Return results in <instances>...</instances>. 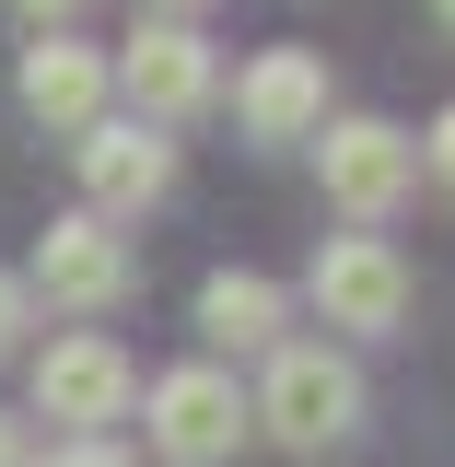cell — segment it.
<instances>
[{
    "label": "cell",
    "mask_w": 455,
    "mask_h": 467,
    "mask_svg": "<svg viewBox=\"0 0 455 467\" xmlns=\"http://www.w3.org/2000/svg\"><path fill=\"white\" fill-rule=\"evenodd\" d=\"M257 432L269 444H292V456H327V444H350L362 432V362L327 339H281L269 350V386H257Z\"/></svg>",
    "instance_id": "cell-1"
},
{
    "label": "cell",
    "mask_w": 455,
    "mask_h": 467,
    "mask_svg": "<svg viewBox=\"0 0 455 467\" xmlns=\"http://www.w3.org/2000/svg\"><path fill=\"white\" fill-rule=\"evenodd\" d=\"M140 420H152V456H175V467H222L233 444L257 432V409H245V386H233L222 362H175V374H152Z\"/></svg>",
    "instance_id": "cell-2"
},
{
    "label": "cell",
    "mask_w": 455,
    "mask_h": 467,
    "mask_svg": "<svg viewBox=\"0 0 455 467\" xmlns=\"http://www.w3.org/2000/svg\"><path fill=\"white\" fill-rule=\"evenodd\" d=\"M315 175H327V211H350V223L374 234L408 187H420V140L386 129V117H327V129H315Z\"/></svg>",
    "instance_id": "cell-3"
},
{
    "label": "cell",
    "mask_w": 455,
    "mask_h": 467,
    "mask_svg": "<svg viewBox=\"0 0 455 467\" xmlns=\"http://www.w3.org/2000/svg\"><path fill=\"white\" fill-rule=\"evenodd\" d=\"M36 409L70 420V444H106V420L140 409V374H129V350H117L106 327H70V339L36 350Z\"/></svg>",
    "instance_id": "cell-4"
},
{
    "label": "cell",
    "mask_w": 455,
    "mask_h": 467,
    "mask_svg": "<svg viewBox=\"0 0 455 467\" xmlns=\"http://www.w3.org/2000/svg\"><path fill=\"white\" fill-rule=\"evenodd\" d=\"M304 304H315L327 327H350V339H386L408 316V257L386 234H327L315 269H304Z\"/></svg>",
    "instance_id": "cell-5"
},
{
    "label": "cell",
    "mask_w": 455,
    "mask_h": 467,
    "mask_svg": "<svg viewBox=\"0 0 455 467\" xmlns=\"http://www.w3.org/2000/svg\"><path fill=\"white\" fill-rule=\"evenodd\" d=\"M106 70H117V94H129V117H140V129H175V117H199L211 94H222V58H211V36H199V24H140Z\"/></svg>",
    "instance_id": "cell-6"
},
{
    "label": "cell",
    "mask_w": 455,
    "mask_h": 467,
    "mask_svg": "<svg viewBox=\"0 0 455 467\" xmlns=\"http://www.w3.org/2000/svg\"><path fill=\"white\" fill-rule=\"evenodd\" d=\"M129 281H140V269H129V234L94 223V211L47 223V234H36V269H24V292H47L58 316H117Z\"/></svg>",
    "instance_id": "cell-7"
},
{
    "label": "cell",
    "mask_w": 455,
    "mask_h": 467,
    "mask_svg": "<svg viewBox=\"0 0 455 467\" xmlns=\"http://www.w3.org/2000/svg\"><path fill=\"white\" fill-rule=\"evenodd\" d=\"M70 164H82L94 223H129V211H152V199L175 187V140H164V129H140V117H94V129L70 140Z\"/></svg>",
    "instance_id": "cell-8"
},
{
    "label": "cell",
    "mask_w": 455,
    "mask_h": 467,
    "mask_svg": "<svg viewBox=\"0 0 455 467\" xmlns=\"http://www.w3.org/2000/svg\"><path fill=\"white\" fill-rule=\"evenodd\" d=\"M233 129L245 140H315L327 129V58L315 47H257L233 70Z\"/></svg>",
    "instance_id": "cell-9"
},
{
    "label": "cell",
    "mask_w": 455,
    "mask_h": 467,
    "mask_svg": "<svg viewBox=\"0 0 455 467\" xmlns=\"http://www.w3.org/2000/svg\"><path fill=\"white\" fill-rule=\"evenodd\" d=\"M106 94H117V70L82 47V36H36V47H24V117H36V129L82 140V129L106 117Z\"/></svg>",
    "instance_id": "cell-10"
},
{
    "label": "cell",
    "mask_w": 455,
    "mask_h": 467,
    "mask_svg": "<svg viewBox=\"0 0 455 467\" xmlns=\"http://www.w3.org/2000/svg\"><path fill=\"white\" fill-rule=\"evenodd\" d=\"M199 339L211 350H281L292 339V292L269 269H211L199 281Z\"/></svg>",
    "instance_id": "cell-11"
},
{
    "label": "cell",
    "mask_w": 455,
    "mask_h": 467,
    "mask_svg": "<svg viewBox=\"0 0 455 467\" xmlns=\"http://www.w3.org/2000/svg\"><path fill=\"white\" fill-rule=\"evenodd\" d=\"M24 316H36V292H24V269H0V362L24 350Z\"/></svg>",
    "instance_id": "cell-12"
},
{
    "label": "cell",
    "mask_w": 455,
    "mask_h": 467,
    "mask_svg": "<svg viewBox=\"0 0 455 467\" xmlns=\"http://www.w3.org/2000/svg\"><path fill=\"white\" fill-rule=\"evenodd\" d=\"M420 164H432V175H444V187H455V106L432 117V129H420Z\"/></svg>",
    "instance_id": "cell-13"
},
{
    "label": "cell",
    "mask_w": 455,
    "mask_h": 467,
    "mask_svg": "<svg viewBox=\"0 0 455 467\" xmlns=\"http://www.w3.org/2000/svg\"><path fill=\"white\" fill-rule=\"evenodd\" d=\"M36 467H140V456H117V444H58V456H36Z\"/></svg>",
    "instance_id": "cell-14"
},
{
    "label": "cell",
    "mask_w": 455,
    "mask_h": 467,
    "mask_svg": "<svg viewBox=\"0 0 455 467\" xmlns=\"http://www.w3.org/2000/svg\"><path fill=\"white\" fill-rule=\"evenodd\" d=\"M12 12H24L36 36H70V12H82V0H12Z\"/></svg>",
    "instance_id": "cell-15"
},
{
    "label": "cell",
    "mask_w": 455,
    "mask_h": 467,
    "mask_svg": "<svg viewBox=\"0 0 455 467\" xmlns=\"http://www.w3.org/2000/svg\"><path fill=\"white\" fill-rule=\"evenodd\" d=\"M211 0H140V24H199Z\"/></svg>",
    "instance_id": "cell-16"
},
{
    "label": "cell",
    "mask_w": 455,
    "mask_h": 467,
    "mask_svg": "<svg viewBox=\"0 0 455 467\" xmlns=\"http://www.w3.org/2000/svg\"><path fill=\"white\" fill-rule=\"evenodd\" d=\"M0 467H36V444H24V420H0Z\"/></svg>",
    "instance_id": "cell-17"
},
{
    "label": "cell",
    "mask_w": 455,
    "mask_h": 467,
    "mask_svg": "<svg viewBox=\"0 0 455 467\" xmlns=\"http://www.w3.org/2000/svg\"><path fill=\"white\" fill-rule=\"evenodd\" d=\"M432 12H444V24H455V0H432Z\"/></svg>",
    "instance_id": "cell-18"
}]
</instances>
